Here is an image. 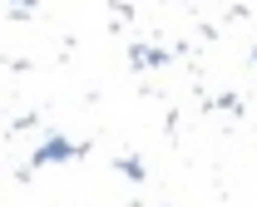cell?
I'll return each mask as SVG.
<instances>
[{"instance_id": "1", "label": "cell", "mask_w": 257, "mask_h": 207, "mask_svg": "<svg viewBox=\"0 0 257 207\" xmlns=\"http://www.w3.org/2000/svg\"><path fill=\"white\" fill-rule=\"evenodd\" d=\"M74 158H89V143H74L64 134H45L30 153V168H55V163H74Z\"/></svg>"}, {"instance_id": "2", "label": "cell", "mask_w": 257, "mask_h": 207, "mask_svg": "<svg viewBox=\"0 0 257 207\" xmlns=\"http://www.w3.org/2000/svg\"><path fill=\"white\" fill-rule=\"evenodd\" d=\"M128 64L134 69H163V64H173V54L154 50V44H128Z\"/></svg>"}, {"instance_id": "3", "label": "cell", "mask_w": 257, "mask_h": 207, "mask_svg": "<svg viewBox=\"0 0 257 207\" xmlns=\"http://www.w3.org/2000/svg\"><path fill=\"white\" fill-rule=\"evenodd\" d=\"M114 168L124 172L128 182H149V168H144V158H134V153H119V158H114Z\"/></svg>"}, {"instance_id": "4", "label": "cell", "mask_w": 257, "mask_h": 207, "mask_svg": "<svg viewBox=\"0 0 257 207\" xmlns=\"http://www.w3.org/2000/svg\"><path fill=\"white\" fill-rule=\"evenodd\" d=\"M247 60H252V64H257V44H252V50H247Z\"/></svg>"}, {"instance_id": "5", "label": "cell", "mask_w": 257, "mask_h": 207, "mask_svg": "<svg viewBox=\"0 0 257 207\" xmlns=\"http://www.w3.org/2000/svg\"><path fill=\"white\" fill-rule=\"evenodd\" d=\"M20 5H40V0H20Z\"/></svg>"}]
</instances>
